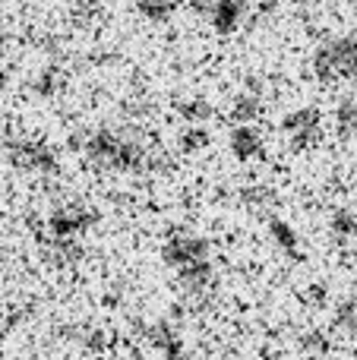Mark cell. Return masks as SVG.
Returning <instances> with one entry per match:
<instances>
[{
	"instance_id": "1",
	"label": "cell",
	"mask_w": 357,
	"mask_h": 360,
	"mask_svg": "<svg viewBox=\"0 0 357 360\" xmlns=\"http://www.w3.org/2000/svg\"><path fill=\"white\" fill-rule=\"evenodd\" d=\"M329 76H345V79H354L357 76V32H351L348 38L329 44L326 51V63H323Z\"/></svg>"
},
{
	"instance_id": "2",
	"label": "cell",
	"mask_w": 357,
	"mask_h": 360,
	"mask_svg": "<svg viewBox=\"0 0 357 360\" xmlns=\"http://www.w3.org/2000/svg\"><path fill=\"white\" fill-rule=\"evenodd\" d=\"M339 120H342V130H348V133H357V101H348V105L342 108Z\"/></svg>"
}]
</instances>
